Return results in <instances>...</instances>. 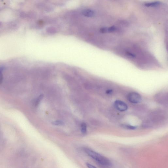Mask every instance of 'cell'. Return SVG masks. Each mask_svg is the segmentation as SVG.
<instances>
[{
	"mask_svg": "<svg viewBox=\"0 0 168 168\" xmlns=\"http://www.w3.org/2000/svg\"><path fill=\"white\" fill-rule=\"evenodd\" d=\"M85 151L89 156L95 160L100 165L106 167L111 165L110 161L105 156L88 149H86Z\"/></svg>",
	"mask_w": 168,
	"mask_h": 168,
	"instance_id": "1",
	"label": "cell"
},
{
	"mask_svg": "<svg viewBox=\"0 0 168 168\" xmlns=\"http://www.w3.org/2000/svg\"><path fill=\"white\" fill-rule=\"evenodd\" d=\"M127 97L128 101L133 104H138L142 100L140 95L136 92L130 93L128 94Z\"/></svg>",
	"mask_w": 168,
	"mask_h": 168,
	"instance_id": "2",
	"label": "cell"
},
{
	"mask_svg": "<svg viewBox=\"0 0 168 168\" xmlns=\"http://www.w3.org/2000/svg\"><path fill=\"white\" fill-rule=\"evenodd\" d=\"M114 105L117 109L121 112L127 110L128 108L126 104L120 100H116L114 103Z\"/></svg>",
	"mask_w": 168,
	"mask_h": 168,
	"instance_id": "3",
	"label": "cell"
},
{
	"mask_svg": "<svg viewBox=\"0 0 168 168\" xmlns=\"http://www.w3.org/2000/svg\"><path fill=\"white\" fill-rule=\"evenodd\" d=\"M82 14L87 17H91L94 16L95 12L93 11L87 9L84 10L82 12Z\"/></svg>",
	"mask_w": 168,
	"mask_h": 168,
	"instance_id": "4",
	"label": "cell"
},
{
	"mask_svg": "<svg viewBox=\"0 0 168 168\" xmlns=\"http://www.w3.org/2000/svg\"><path fill=\"white\" fill-rule=\"evenodd\" d=\"M161 3L159 1L147 3L145 4V6L147 7H156L159 6L161 4Z\"/></svg>",
	"mask_w": 168,
	"mask_h": 168,
	"instance_id": "5",
	"label": "cell"
},
{
	"mask_svg": "<svg viewBox=\"0 0 168 168\" xmlns=\"http://www.w3.org/2000/svg\"><path fill=\"white\" fill-rule=\"evenodd\" d=\"M43 97V95H40V96H38L34 100L33 104L35 107H37L39 105V103H40V101L42 99Z\"/></svg>",
	"mask_w": 168,
	"mask_h": 168,
	"instance_id": "6",
	"label": "cell"
},
{
	"mask_svg": "<svg viewBox=\"0 0 168 168\" xmlns=\"http://www.w3.org/2000/svg\"><path fill=\"white\" fill-rule=\"evenodd\" d=\"M122 126L123 128L130 130H135L137 128V126H132L129 124H123Z\"/></svg>",
	"mask_w": 168,
	"mask_h": 168,
	"instance_id": "7",
	"label": "cell"
},
{
	"mask_svg": "<svg viewBox=\"0 0 168 168\" xmlns=\"http://www.w3.org/2000/svg\"><path fill=\"white\" fill-rule=\"evenodd\" d=\"M87 131V125L84 122H83L81 124V132L83 134H84Z\"/></svg>",
	"mask_w": 168,
	"mask_h": 168,
	"instance_id": "8",
	"label": "cell"
},
{
	"mask_svg": "<svg viewBox=\"0 0 168 168\" xmlns=\"http://www.w3.org/2000/svg\"><path fill=\"white\" fill-rule=\"evenodd\" d=\"M4 67L1 66L0 67V83H2L3 79V72L4 70Z\"/></svg>",
	"mask_w": 168,
	"mask_h": 168,
	"instance_id": "9",
	"label": "cell"
},
{
	"mask_svg": "<svg viewBox=\"0 0 168 168\" xmlns=\"http://www.w3.org/2000/svg\"><path fill=\"white\" fill-rule=\"evenodd\" d=\"M52 124L53 125H62L64 124L63 121L61 120H56V121H53L52 122Z\"/></svg>",
	"mask_w": 168,
	"mask_h": 168,
	"instance_id": "10",
	"label": "cell"
},
{
	"mask_svg": "<svg viewBox=\"0 0 168 168\" xmlns=\"http://www.w3.org/2000/svg\"><path fill=\"white\" fill-rule=\"evenodd\" d=\"M116 30V27L115 26H112L111 27L108 28V32H112L115 31Z\"/></svg>",
	"mask_w": 168,
	"mask_h": 168,
	"instance_id": "11",
	"label": "cell"
},
{
	"mask_svg": "<svg viewBox=\"0 0 168 168\" xmlns=\"http://www.w3.org/2000/svg\"><path fill=\"white\" fill-rule=\"evenodd\" d=\"M100 32L102 33H108V28L103 27L101 28L100 29Z\"/></svg>",
	"mask_w": 168,
	"mask_h": 168,
	"instance_id": "12",
	"label": "cell"
},
{
	"mask_svg": "<svg viewBox=\"0 0 168 168\" xmlns=\"http://www.w3.org/2000/svg\"><path fill=\"white\" fill-rule=\"evenodd\" d=\"M86 165L87 166L88 168H96V167H95V166H93V165H91V164H89V163H87Z\"/></svg>",
	"mask_w": 168,
	"mask_h": 168,
	"instance_id": "13",
	"label": "cell"
},
{
	"mask_svg": "<svg viewBox=\"0 0 168 168\" xmlns=\"http://www.w3.org/2000/svg\"><path fill=\"white\" fill-rule=\"evenodd\" d=\"M126 54L127 55L131 57L132 58H134L135 57V55L133 54L132 53L129 52H127L126 53Z\"/></svg>",
	"mask_w": 168,
	"mask_h": 168,
	"instance_id": "14",
	"label": "cell"
},
{
	"mask_svg": "<svg viewBox=\"0 0 168 168\" xmlns=\"http://www.w3.org/2000/svg\"><path fill=\"white\" fill-rule=\"evenodd\" d=\"M113 92V90H108L106 91V93L108 94H110Z\"/></svg>",
	"mask_w": 168,
	"mask_h": 168,
	"instance_id": "15",
	"label": "cell"
}]
</instances>
